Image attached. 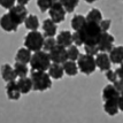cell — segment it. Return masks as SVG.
<instances>
[{"mask_svg": "<svg viewBox=\"0 0 123 123\" xmlns=\"http://www.w3.org/2000/svg\"><path fill=\"white\" fill-rule=\"evenodd\" d=\"M77 33H78L84 46H96V45H98L100 37L104 32H102L99 24L86 22V24L80 31H77Z\"/></svg>", "mask_w": 123, "mask_h": 123, "instance_id": "obj_1", "label": "cell"}, {"mask_svg": "<svg viewBox=\"0 0 123 123\" xmlns=\"http://www.w3.org/2000/svg\"><path fill=\"white\" fill-rule=\"evenodd\" d=\"M49 53H46L45 51H39L32 54V59L30 62L32 71H46L52 66L51 63Z\"/></svg>", "mask_w": 123, "mask_h": 123, "instance_id": "obj_2", "label": "cell"}, {"mask_svg": "<svg viewBox=\"0 0 123 123\" xmlns=\"http://www.w3.org/2000/svg\"><path fill=\"white\" fill-rule=\"evenodd\" d=\"M30 78L32 80L35 91H46L52 86V78L46 71H32Z\"/></svg>", "mask_w": 123, "mask_h": 123, "instance_id": "obj_3", "label": "cell"}, {"mask_svg": "<svg viewBox=\"0 0 123 123\" xmlns=\"http://www.w3.org/2000/svg\"><path fill=\"white\" fill-rule=\"evenodd\" d=\"M45 37L39 31H30L24 38V46L31 52H39L44 48Z\"/></svg>", "mask_w": 123, "mask_h": 123, "instance_id": "obj_4", "label": "cell"}, {"mask_svg": "<svg viewBox=\"0 0 123 123\" xmlns=\"http://www.w3.org/2000/svg\"><path fill=\"white\" fill-rule=\"evenodd\" d=\"M77 64H78V69L85 75L93 74L97 68L96 58L91 56V55H87V54H80V59L77 61Z\"/></svg>", "mask_w": 123, "mask_h": 123, "instance_id": "obj_5", "label": "cell"}, {"mask_svg": "<svg viewBox=\"0 0 123 123\" xmlns=\"http://www.w3.org/2000/svg\"><path fill=\"white\" fill-rule=\"evenodd\" d=\"M66 13H67V12H66L63 5H62V1H53V5L51 7V9L48 11V14H49L51 20H52L55 24L61 23L62 21H64Z\"/></svg>", "mask_w": 123, "mask_h": 123, "instance_id": "obj_6", "label": "cell"}, {"mask_svg": "<svg viewBox=\"0 0 123 123\" xmlns=\"http://www.w3.org/2000/svg\"><path fill=\"white\" fill-rule=\"evenodd\" d=\"M49 58H51V61L53 63L56 64H61V63H66L67 61H69V58H68V49L63 46H60L58 45L56 47L52 49L49 52Z\"/></svg>", "mask_w": 123, "mask_h": 123, "instance_id": "obj_7", "label": "cell"}, {"mask_svg": "<svg viewBox=\"0 0 123 123\" xmlns=\"http://www.w3.org/2000/svg\"><path fill=\"white\" fill-rule=\"evenodd\" d=\"M8 14L11 15V17L15 21V23L17 25H20L22 23H24L25 20H27L28 15V11L25 7L23 6H20V5H16L14 8H12L11 11L8 12Z\"/></svg>", "mask_w": 123, "mask_h": 123, "instance_id": "obj_8", "label": "cell"}, {"mask_svg": "<svg viewBox=\"0 0 123 123\" xmlns=\"http://www.w3.org/2000/svg\"><path fill=\"white\" fill-rule=\"evenodd\" d=\"M114 37L108 32H104L100 37V40L98 43V47L100 53H106V52H112V49L114 48Z\"/></svg>", "mask_w": 123, "mask_h": 123, "instance_id": "obj_9", "label": "cell"}, {"mask_svg": "<svg viewBox=\"0 0 123 123\" xmlns=\"http://www.w3.org/2000/svg\"><path fill=\"white\" fill-rule=\"evenodd\" d=\"M120 96L121 94L115 89L114 84H108L102 90V99H104L105 102L106 101H118Z\"/></svg>", "mask_w": 123, "mask_h": 123, "instance_id": "obj_10", "label": "cell"}, {"mask_svg": "<svg viewBox=\"0 0 123 123\" xmlns=\"http://www.w3.org/2000/svg\"><path fill=\"white\" fill-rule=\"evenodd\" d=\"M96 62H97V67H98L100 70H102V71H108V70H111L112 61H111V58H109L108 54L99 53L96 56Z\"/></svg>", "mask_w": 123, "mask_h": 123, "instance_id": "obj_11", "label": "cell"}, {"mask_svg": "<svg viewBox=\"0 0 123 123\" xmlns=\"http://www.w3.org/2000/svg\"><path fill=\"white\" fill-rule=\"evenodd\" d=\"M0 24H1V28L5 30V31L8 32H14L17 30L18 25L15 23V21L11 17V15L7 13V14H4L1 20H0Z\"/></svg>", "mask_w": 123, "mask_h": 123, "instance_id": "obj_12", "label": "cell"}, {"mask_svg": "<svg viewBox=\"0 0 123 123\" xmlns=\"http://www.w3.org/2000/svg\"><path fill=\"white\" fill-rule=\"evenodd\" d=\"M6 92H7V96H8V98L11 100H18L22 94L16 80L11 82V83H7V85H6Z\"/></svg>", "mask_w": 123, "mask_h": 123, "instance_id": "obj_13", "label": "cell"}, {"mask_svg": "<svg viewBox=\"0 0 123 123\" xmlns=\"http://www.w3.org/2000/svg\"><path fill=\"white\" fill-rule=\"evenodd\" d=\"M31 59H32L31 51H29L25 47L20 48L15 54V62H18V63H23V64L30 63Z\"/></svg>", "mask_w": 123, "mask_h": 123, "instance_id": "obj_14", "label": "cell"}, {"mask_svg": "<svg viewBox=\"0 0 123 123\" xmlns=\"http://www.w3.org/2000/svg\"><path fill=\"white\" fill-rule=\"evenodd\" d=\"M56 42H58V45L63 46L66 48H69L71 45H74L73 44V35L68 30H64V31L60 32L58 35V37H56Z\"/></svg>", "mask_w": 123, "mask_h": 123, "instance_id": "obj_15", "label": "cell"}, {"mask_svg": "<svg viewBox=\"0 0 123 123\" xmlns=\"http://www.w3.org/2000/svg\"><path fill=\"white\" fill-rule=\"evenodd\" d=\"M43 30H44V37L54 38L55 33L58 31V27L51 18H46L43 22Z\"/></svg>", "mask_w": 123, "mask_h": 123, "instance_id": "obj_16", "label": "cell"}, {"mask_svg": "<svg viewBox=\"0 0 123 123\" xmlns=\"http://www.w3.org/2000/svg\"><path fill=\"white\" fill-rule=\"evenodd\" d=\"M1 76H2V78H4L7 83L14 82L15 78L17 77L14 68H13L12 66H9V64H4V66L1 67Z\"/></svg>", "mask_w": 123, "mask_h": 123, "instance_id": "obj_17", "label": "cell"}, {"mask_svg": "<svg viewBox=\"0 0 123 123\" xmlns=\"http://www.w3.org/2000/svg\"><path fill=\"white\" fill-rule=\"evenodd\" d=\"M17 84H18V87L21 90L22 94H28L33 89V83H32V80L30 77L20 78V80H17Z\"/></svg>", "mask_w": 123, "mask_h": 123, "instance_id": "obj_18", "label": "cell"}, {"mask_svg": "<svg viewBox=\"0 0 123 123\" xmlns=\"http://www.w3.org/2000/svg\"><path fill=\"white\" fill-rule=\"evenodd\" d=\"M109 58L112 63H123V46H116L112 49V52L109 53Z\"/></svg>", "mask_w": 123, "mask_h": 123, "instance_id": "obj_19", "label": "cell"}, {"mask_svg": "<svg viewBox=\"0 0 123 123\" xmlns=\"http://www.w3.org/2000/svg\"><path fill=\"white\" fill-rule=\"evenodd\" d=\"M48 74L51 76V78H53V80H60V78H62V77H63V74H64L63 66L56 64V63H52V66H51L49 69H48Z\"/></svg>", "mask_w": 123, "mask_h": 123, "instance_id": "obj_20", "label": "cell"}, {"mask_svg": "<svg viewBox=\"0 0 123 123\" xmlns=\"http://www.w3.org/2000/svg\"><path fill=\"white\" fill-rule=\"evenodd\" d=\"M86 17V21L87 22H91V23H96V24H99L102 22V14L101 12L97 8H93L91 11L87 13V15L85 16Z\"/></svg>", "mask_w": 123, "mask_h": 123, "instance_id": "obj_21", "label": "cell"}, {"mask_svg": "<svg viewBox=\"0 0 123 123\" xmlns=\"http://www.w3.org/2000/svg\"><path fill=\"white\" fill-rule=\"evenodd\" d=\"M86 17L83 15H80V14H77V15H75L74 17H73V20H71V22H70V24H71V28L75 30V32L80 31L82 28L84 27L86 24Z\"/></svg>", "mask_w": 123, "mask_h": 123, "instance_id": "obj_22", "label": "cell"}, {"mask_svg": "<svg viewBox=\"0 0 123 123\" xmlns=\"http://www.w3.org/2000/svg\"><path fill=\"white\" fill-rule=\"evenodd\" d=\"M24 25L30 31H37V29L39 28V20L36 15H29L24 22Z\"/></svg>", "mask_w": 123, "mask_h": 123, "instance_id": "obj_23", "label": "cell"}, {"mask_svg": "<svg viewBox=\"0 0 123 123\" xmlns=\"http://www.w3.org/2000/svg\"><path fill=\"white\" fill-rule=\"evenodd\" d=\"M104 109L109 116L116 115L118 112V101H106L104 102Z\"/></svg>", "mask_w": 123, "mask_h": 123, "instance_id": "obj_24", "label": "cell"}, {"mask_svg": "<svg viewBox=\"0 0 123 123\" xmlns=\"http://www.w3.org/2000/svg\"><path fill=\"white\" fill-rule=\"evenodd\" d=\"M63 69L64 74H67L68 76H76L78 73V64L74 61H67L66 63H63Z\"/></svg>", "mask_w": 123, "mask_h": 123, "instance_id": "obj_25", "label": "cell"}, {"mask_svg": "<svg viewBox=\"0 0 123 123\" xmlns=\"http://www.w3.org/2000/svg\"><path fill=\"white\" fill-rule=\"evenodd\" d=\"M14 70H15L17 77H20V78L27 77L28 73H29V69H28L27 64L18 63V62H15V63H14Z\"/></svg>", "mask_w": 123, "mask_h": 123, "instance_id": "obj_26", "label": "cell"}, {"mask_svg": "<svg viewBox=\"0 0 123 123\" xmlns=\"http://www.w3.org/2000/svg\"><path fill=\"white\" fill-rule=\"evenodd\" d=\"M80 56V53L78 51V47L75 46V45H71L69 48H68V58H69V61H74L75 62L76 60L78 61Z\"/></svg>", "mask_w": 123, "mask_h": 123, "instance_id": "obj_27", "label": "cell"}, {"mask_svg": "<svg viewBox=\"0 0 123 123\" xmlns=\"http://www.w3.org/2000/svg\"><path fill=\"white\" fill-rule=\"evenodd\" d=\"M56 46H58L56 38H46L45 39V43H44V51L45 52H51Z\"/></svg>", "mask_w": 123, "mask_h": 123, "instance_id": "obj_28", "label": "cell"}, {"mask_svg": "<svg viewBox=\"0 0 123 123\" xmlns=\"http://www.w3.org/2000/svg\"><path fill=\"white\" fill-rule=\"evenodd\" d=\"M62 5H63L67 13H73L78 5V1L77 0H64V1H62Z\"/></svg>", "mask_w": 123, "mask_h": 123, "instance_id": "obj_29", "label": "cell"}, {"mask_svg": "<svg viewBox=\"0 0 123 123\" xmlns=\"http://www.w3.org/2000/svg\"><path fill=\"white\" fill-rule=\"evenodd\" d=\"M52 5H53V1H49V0H38L37 1L38 8L40 9V12H43V13L46 11H49Z\"/></svg>", "mask_w": 123, "mask_h": 123, "instance_id": "obj_30", "label": "cell"}, {"mask_svg": "<svg viewBox=\"0 0 123 123\" xmlns=\"http://www.w3.org/2000/svg\"><path fill=\"white\" fill-rule=\"evenodd\" d=\"M84 49H85V54L87 55H91V56H94V55H98L99 54V47H98V45L96 46H84Z\"/></svg>", "mask_w": 123, "mask_h": 123, "instance_id": "obj_31", "label": "cell"}, {"mask_svg": "<svg viewBox=\"0 0 123 123\" xmlns=\"http://www.w3.org/2000/svg\"><path fill=\"white\" fill-rule=\"evenodd\" d=\"M106 78H107L109 82H112L113 84H115V83L118 80V77H117V75H116V73L112 69L106 71Z\"/></svg>", "mask_w": 123, "mask_h": 123, "instance_id": "obj_32", "label": "cell"}, {"mask_svg": "<svg viewBox=\"0 0 123 123\" xmlns=\"http://www.w3.org/2000/svg\"><path fill=\"white\" fill-rule=\"evenodd\" d=\"M0 5H1V7L7 8V9H9V11H11L12 8H14V7L16 6V1H14V0H9V1H5V0H2V1L0 2Z\"/></svg>", "mask_w": 123, "mask_h": 123, "instance_id": "obj_33", "label": "cell"}, {"mask_svg": "<svg viewBox=\"0 0 123 123\" xmlns=\"http://www.w3.org/2000/svg\"><path fill=\"white\" fill-rule=\"evenodd\" d=\"M111 25H112V21L111 20H102V22L100 23V28H101L102 32H107L109 30Z\"/></svg>", "mask_w": 123, "mask_h": 123, "instance_id": "obj_34", "label": "cell"}, {"mask_svg": "<svg viewBox=\"0 0 123 123\" xmlns=\"http://www.w3.org/2000/svg\"><path fill=\"white\" fill-rule=\"evenodd\" d=\"M73 44H74L75 46H82V45H83V43H82V40H80V38L77 32L73 33Z\"/></svg>", "mask_w": 123, "mask_h": 123, "instance_id": "obj_35", "label": "cell"}, {"mask_svg": "<svg viewBox=\"0 0 123 123\" xmlns=\"http://www.w3.org/2000/svg\"><path fill=\"white\" fill-rule=\"evenodd\" d=\"M114 86H115V89L118 91V93H120V94H122L123 93V80H118L117 82L114 84Z\"/></svg>", "mask_w": 123, "mask_h": 123, "instance_id": "obj_36", "label": "cell"}, {"mask_svg": "<svg viewBox=\"0 0 123 123\" xmlns=\"http://www.w3.org/2000/svg\"><path fill=\"white\" fill-rule=\"evenodd\" d=\"M115 73H116V75H117L118 80H123V63L120 64V67H118L117 69L115 70Z\"/></svg>", "mask_w": 123, "mask_h": 123, "instance_id": "obj_37", "label": "cell"}, {"mask_svg": "<svg viewBox=\"0 0 123 123\" xmlns=\"http://www.w3.org/2000/svg\"><path fill=\"white\" fill-rule=\"evenodd\" d=\"M118 108H120V111L123 112V93L120 96V99H118Z\"/></svg>", "mask_w": 123, "mask_h": 123, "instance_id": "obj_38", "label": "cell"}, {"mask_svg": "<svg viewBox=\"0 0 123 123\" xmlns=\"http://www.w3.org/2000/svg\"><path fill=\"white\" fill-rule=\"evenodd\" d=\"M28 4H29V0H17V5L23 6V7H25Z\"/></svg>", "mask_w": 123, "mask_h": 123, "instance_id": "obj_39", "label": "cell"}]
</instances>
